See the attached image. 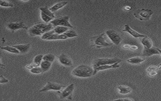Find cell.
I'll list each match as a JSON object with an SVG mask.
<instances>
[{
	"label": "cell",
	"instance_id": "8",
	"mask_svg": "<svg viewBox=\"0 0 161 101\" xmlns=\"http://www.w3.org/2000/svg\"><path fill=\"white\" fill-rule=\"evenodd\" d=\"M105 33L110 41L116 45H119L122 41L123 38L115 30L109 29L106 31Z\"/></svg>",
	"mask_w": 161,
	"mask_h": 101
},
{
	"label": "cell",
	"instance_id": "23",
	"mask_svg": "<svg viewBox=\"0 0 161 101\" xmlns=\"http://www.w3.org/2000/svg\"><path fill=\"white\" fill-rule=\"evenodd\" d=\"M68 37L64 34H58L53 33L47 40H66Z\"/></svg>",
	"mask_w": 161,
	"mask_h": 101
},
{
	"label": "cell",
	"instance_id": "9",
	"mask_svg": "<svg viewBox=\"0 0 161 101\" xmlns=\"http://www.w3.org/2000/svg\"><path fill=\"white\" fill-rule=\"evenodd\" d=\"M65 87V86H62L61 84L52 83L50 81H47L46 86L43 87L39 91V92H46L49 91H60L62 90V88Z\"/></svg>",
	"mask_w": 161,
	"mask_h": 101
},
{
	"label": "cell",
	"instance_id": "28",
	"mask_svg": "<svg viewBox=\"0 0 161 101\" xmlns=\"http://www.w3.org/2000/svg\"><path fill=\"white\" fill-rule=\"evenodd\" d=\"M161 69V63L158 66L151 65L148 67L147 69V72H150L152 71H157Z\"/></svg>",
	"mask_w": 161,
	"mask_h": 101
},
{
	"label": "cell",
	"instance_id": "4",
	"mask_svg": "<svg viewBox=\"0 0 161 101\" xmlns=\"http://www.w3.org/2000/svg\"><path fill=\"white\" fill-rule=\"evenodd\" d=\"M123 60L117 58H98L94 60L93 62V68L94 69L105 65H112L117 63L121 62Z\"/></svg>",
	"mask_w": 161,
	"mask_h": 101
},
{
	"label": "cell",
	"instance_id": "17",
	"mask_svg": "<svg viewBox=\"0 0 161 101\" xmlns=\"http://www.w3.org/2000/svg\"><path fill=\"white\" fill-rule=\"evenodd\" d=\"M141 43L144 47V49H151L153 47V41L148 36H146L145 37H143L141 40Z\"/></svg>",
	"mask_w": 161,
	"mask_h": 101
},
{
	"label": "cell",
	"instance_id": "33",
	"mask_svg": "<svg viewBox=\"0 0 161 101\" xmlns=\"http://www.w3.org/2000/svg\"><path fill=\"white\" fill-rule=\"evenodd\" d=\"M30 72L33 74H40L43 73L42 70L40 66L35 67L30 70Z\"/></svg>",
	"mask_w": 161,
	"mask_h": 101
},
{
	"label": "cell",
	"instance_id": "19",
	"mask_svg": "<svg viewBox=\"0 0 161 101\" xmlns=\"http://www.w3.org/2000/svg\"><path fill=\"white\" fill-rule=\"evenodd\" d=\"M68 4L67 2L63 1L60 2L59 3H57L56 4L53 5V7H51L49 8L50 11L52 12H54L57 11V10H59L61 8L64 7V6L67 5Z\"/></svg>",
	"mask_w": 161,
	"mask_h": 101
},
{
	"label": "cell",
	"instance_id": "10",
	"mask_svg": "<svg viewBox=\"0 0 161 101\" xmlns=\"http://www.w3.org/2000/svg\"><path fill=\"white\" fill-rule=\"evenodd\" d=\"M7 28L13 32L18 30L19 29H24L27 30L28 29V26L23 22H12L8 23L7 25Z\"/></svg>",
	"mask_w": 161,
	"mask_h": 101
},
{
	"label": "cell",
	"instance_id": "15",
	"mask_svg": "<svg viewBox=\"0 0 161 101\" xmlns=\"http://www.w3.org/2000/svg\"><path fill=\"white\" fill-rule=\"evenodd\" d=\"M145 58L144 56H136L131 57L126 60L127 63L131 64H138L144 62Z\"/></svg>",
	"mask_w": 161,
	"mask_h": 101
},
{
	"label": "cell",
	"instance_id": "20",
	"mask_svg": "<svg viewBox=\"0 0 161 101\" xmlns=\"http://www.w3.org/2000/svg\"><path fill=\"white\" fill-rule=\"evenodd\" d=\"M51 64H52V63L50 62L43 60L40 65V67H41V68L43 72H45L48 71L51 67Z\"/></svg>",
	"mask_w": 161,
	"mask_h": 101
},
{
	"label": "cell",
	"instance_id": "21",
	"mask_svg": "<svg viewBox=\"0 0 161 101\" xmlns=\"http://www.w3.org/2000/svg\"><path fill=\"white\" fill-rule=\"evenodd\" d=\"M53 30H54V33L57 34H64L66 31L68 30V27L58 26L55 27V29H53Z\"/></svg>",
	"mask_w": 161,
	"mask_h": 101
},
{
	"label": "cell",
	"instance_id": "29",
	"mask_svg": "<svg viewBox=\"0 0 161 101\" xmlns=\"http://www.w3.org/2000/svg\"><path fill=\"white\" fill-rule=\"evenodd\" d=\"M43 58V55H38L36 56L35 57H34L33 62L40 66V64H41L42 62V61Z\"/></svg>",
	"mask_w": 161,
	"mask_h": 101
},
{
	"label": "cell",
	"instance_id": "18",
	"mask_svg": "<svg viewBox=\"0 0 161 101\" xmlns=\"http://www.w3.org/2000/svg\"><path fill=\"white\" fill-rule=\"evenodd\" d=\"M117 89L119 94L122 95H126L130 94L132 91V88L130 87L124 85H121L117 87Z\"/></svg>",
	"mask_w": 161,
	"mask_h": 101
},
{
	"label": "cell",
	"instance_id": "1",
	"mask_svg": "<svg viewBox=\"0 0 161 101\" xmlns=\"http://www.w3.org/2000/svg\"><path fill=\"white\" fill-rule=\"evenodd\" d=\"M94 71V68L91 66L85 64H81L75 67L72 70L71 74L76 77L87 78L93 76Z\"/></svg>",
	"mask_w": 161,
	"mask_h": 101
},
{
	"label": "cell",
	"instance_id": "30",
	"mask_svg": "<svg viewBox=\"0 0 161 101\" xmlns=\"http://www.w3.org/2000/svg\"><path fill=\"white\" fill-rule=\"evenodd\" d=\"M123 48L126 50H133V51H137L138 50V46L136 45H130L125 44L123 46Z\"/></svg>",
	"mask_w": 161,
	"mask_h": 101
},
{
	"label": "cell",
	"instance_id": "26",
	"mask_svg": "<svg viewBox=\"0 0 161 101\" xmlns=\"http://www.w3.org/2000/svg\"><path fill=\"white\" fill-rule=\"evenodd\" d=\"M55 59V56L52 54H47L43 56V60L53 63Z\"/></svg>",
	"mask_w": 161,
	"mask_h": 101
},
{
	"label": "cell",
	"instance_id": "36",
	"mask_svg": "<svg viewBox=\"0 0 161 101\" xmlns=\"http://www.w3.org/2000/svg\"><path fill=\"white\" fill-rule=\"evenodd\" d=\"M111 101H134V100L129 98H126L118 99Z\"/></svg>",
	"mask_w": 161,
	"mask_h": 101
},
{
	"label": "cell",
	"instance_id": "35",
	"mask_svg": "<svg viewBox=\"0 0 161 101\" xmlns=\"http://www.w3.org/2000/svg\"><path fill=\"white\" fill-rule=\"evenodd\" d=\"M9 80L3 76V75H1L0 76V83L1 84H6V83H8Z\"/></svg>",
	"mask_w": 161,
	"mask_h": 101
},
{
	"label": "cell",
	"instance_id": "7",
	"mask_svg": "<svg viewBox=\"0 0 161 101\" xmlns=\"http://www.w3.org/2000/svg\"><path fill=\"white\" fill-rule=\"evenodd\" d=\"M69 17L68 16H65L63 17H60L58 18L54 19L52 20L50 23L52 24L53 26L57 27L58 26H64V27H70V28H73V26L69 22Z\"/></svg>",
	"mask_w": 161,
	"mask_h": 101
},
{
	"label": "cell",
	"instance_id": "12",
	"mask_svg": "<svg viewBox=\"0 0 161 101\" xmlns=\"http://www.w3.org/2000/svg\"><path fill=\"white\" fill-rule=\"evenodd\" d=\"M119 67H120L119 63H117L112 64V65H105L100 66L94 69V71L93 76H95L97 74L99 71L106 70V69H116L118 68Z\"/></svg>",
	"mask_w": 161,
	"mask_h": 101
},
{
	"label": "cell",
	"instance_id": "2",
	"mask_svg": "<svg viewBox=\"0 0 161 101\" xmlns=\"http://www.w3.org/2000/svg\"><path fill=\"white\" fill-rule=\"evenodd\" d=\"M53 26L50 23H38L28 29L29 34L31 37L42 36L45 33L51 30Z\"/></svg>",
	"mask_w": 161,
	"mask_h": 101
},
{
	"label": "cell",
	"instance_id": "3",
	"mask_svg": "<svg viewBox=\"0 0 161 101\" xmlns=\"http://www.w3.org/2000/svg\"><path fill=\"white\" fill-rule=\"evenodd\" d=\"M90 43L92 47L96 48H101L103 47H109L112 45L111 43H109L107 41L105 33L94 36L90 39Z\"/></svg>",
	"mask_w": 161,
	"mask_h": 101
},
{
	"label": "cell",
	"instance_id": "37",
	"mask_svg": "<svg viewBox=\"0 0 161 101\" xmlns=\"http://www.w3.org/2000/svg\"><path fill=\"white\" fill-rule=\"evenodd\" d=\"M157 74H158L157 71H152V72L148 73V76H157Z\"/></svg>",
	"mask_w": 161,
	"mask_h": 101
},
{
	"label": "cell",
	"instance_id": "16",
	"mask_svg": "<svg viewBox=\"0 0 161 101\" xmlns=\"http://www.w3.org/2000/svg\"><path fill=\"white\" fill-rule=\"evenodd\" d=\"M31 45L30 44H27L25 45H14L13 47L17 49L20 52V53L22 54H25L28 52L30 49Z\"/></svg>",
	"mask_w": 161,
	"mask_h": 101
},
{
	"label": "cell",
	"instance_id": "38",
	"mask_svg": "<svg viewBox=\"0 0 161 101\" xmlns=\"http://www.w3.org/2000/svg\"><path fill=\"white\" fill-rule=\"evenodd\" d=\"M157 49H158V51L159 52V53H160V55L161 56V49H160L157 48Z\"/></svg>",
	"mask_w": 161,
	"mask_h": 101
},
{
	"label": "cell",
	"instance_id": "27",
	"mask_svg": "<svg viewBox=\"0 0 161 101\" xmlns=\"http://www.w3.org/2000/svg\"><path fill=\"white\" fill-rule=\"evenodd\" d=\"M64 34L68 38L76 37H78V36L76 31L73 30H68Z\"/></svg>",
	"mask_w": 161,
	"mask_h": 101
},
{
	"label": "cell",
	"instance_id": "6",
	"mask_svg": "<svg viewBox=\"0 0 161 101\" xmlns=\"http://www.w3.org/2000/svg\"><path fill=\"white\" fill-rule=\"evenodd\" d=\"M75 84H71L68 87L60 91H57V93L59 95L60 99H68V100H72L73 94L74 91Z\"/></svg>",
	"mask_w": 161,
	"mask_h": 101
},
{
	"label": "cell",
	"instance_id": "25",
	"mask_svg": "<svg viewBox=\"0 0 161 101\" xmlns=\"http://www.w3.org/2000/svg\"><path fill=\"white\" fill-rule=\"evenodd\" d=\"M40 15H41L42 20L46 23H49V22H50L52 20H53V19L47 16V15H46V14H44L42 12H41Z\"/></svg>",
	"mask_w": 161,
	"mask_h": 101
},
{
	"label": "cell",
	"instance_id": "14",
	"mask_svg": "<svg viewBox=\"0 0 161 101\" xmlns=\"http://www.w3.org/2000/svg\"><path fill=\"white\" fill-rule=\"evenodd\" d=\"M154 55H160L157 48L152 47L151 49H144L143 52L144 57H151Z\"/></svg>",
	"mask_w": 161,
	"mask_h": 101
},
{
	"label": "cell",
	"instance_id": "34",
	"mask_svg": "<svg viewBox=\"0 0 161 101\" xmlns=\"http://www.w3.org/2000/svg\"><path fill=\"white\" fill-rule=\"evenodd\" d=\"M38 66H39L37 64H36L35 63H34V62H33L31 63L30 64H28V65L26 66L25 68H26L28 69H30V70H31V69L33 68L38 67Z\"/></svg>",
	"mask_w": 161,
	"mask_h": 101
},
{
	"label": "cell",
	"instance_id": "13",
	"mask_svg": "<svg viewBox=\"0 0 161 101\" xmlns=\"http://www.w3.org/2000/svg\"><path fill=\"white\" fill-rule=\"evenodd\" d=\"M59 60L60 64L63 65L71 67L73 66V62L71 59L66 55L61 54L59 57Z\"/></svg>",
	"mask_w": 161,
	"mask_h": 101
},
{
	"label": "cell",
	"instance_id": "31",
	"mask_svg": "<svg viewBox=\"0 0 161 101\" xmlns=\"http://www.w3.org/2000/svg\"><path fill=\"white\" fill-rule=\"evenodd\" d=\"M0 5L2 7H12L14 6L13 3L8 1H1Z\"/></svg>",
	"mask_w": 161,
	"mask_h": 101
},
{
	"label": "cell",
	"instance_id": "5",
	"mask_svg": "<svg viewBox=\"0 0 161 101\" xmlns=\"http://www.w3.org/2000/svg\"><path fill=\"white\" fill-rule=\"evenodd\" d=\"M154 14L152 10L148 8H143L137 10L134 13V16L140 21H146L150 20L152 15Z\"/></svg>",
	"mask_w": 161,
	"mask_h": 101
},
{
	"label": "cell",
	"instance_id": "24",
	"mask_svg": "<svg viewBox=\"0 0 161 101\" xmlns=\"http://www.w3.org/2000/svg\"><path fill=\"white\" fill-rule=\"evenodd\" d=\"M39 9H40L41 12H42L44 14H46V15H47V16H49L51 17L52 18L54 19V18H55L54 13L50 11L49 9L48 8V7H46V6L40 7L39 8Z\"/></svg>",
	"mask_w": 161,
	"mask_h": 101
},
{
	"label": "cell",
	"instance_id": "22",
	"mask_svg": "<svg viewBox=\"0 0 161 101\" xmlns=\"http://www.w3.org/2000/svg\"><path fill=\"white\" fill-rule=\"evenodd\" d=\"M1 49L2 50H4L6 51L9 52L10 53H13V54H20V52L17 50V49L15 48L14 47L12 46H5V47H1Z\"/></svg>",
	"mask_w": 161,
	"mask_h": 101
},
{
	"label": "cell",
	"instance_id": "11",
	"mask_svg": "<svg viewBox=\"0 0 161 101\" xmlns=\"http://www.w3.org/2000/svg\"><path fill=\"white\" fill-rule=\"evenodd\" d=\"M123 31L124 32H126L128 33L130 35L133 36V37H135V38H140V37H145V35L144 34H141L140 33H138L137 31L133 29L130 25L128 24H126L124 25V29L123 30Z\"/></svg>",
	"mask_w": 161,
	"mask_h": 101
},
{
	"label": "cell",
	"instance_id": "32",
	"mask_svg": "<svg viewBox=\"0 0 161 101\" xmlns=\"http://www.w3.org/2000/svg\"><path fill=\"white\" fill-rule=\"evenodd\" d=\"M53 33H54V30L53 29V30H50V31L47 32V33H44V34H43L42 36V39L44 40H47V39L49 38V37H50V36L52 35V34H53Z\"/></svg>",
	"mask_w": 161,
	"mask_h": 101
}]
</instances>
